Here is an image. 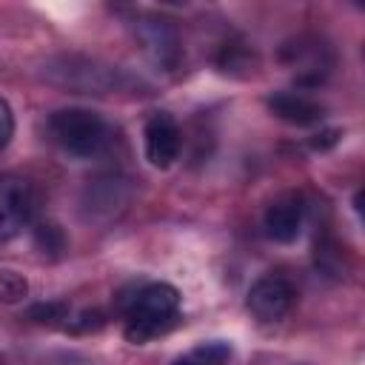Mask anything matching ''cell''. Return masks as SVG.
Segmentation results:
<instances>
[{"instance_id": "6", "label": "cell", "mask_w": 365, "mask_h": 365, "mask_svg": "<svg viewBox=\"0 0 365 365\" xmlns=\"http://www.w3.org/2000/svg\"><path fill=\"white\" fill-rule=\"evenodd\" d=\"M302 222H305V197L299 191H282L265 205L262 225L274 242L282 245L294 242L302 231Z\"/></svg>"}, {"instance_id": "8", "label": "cell", "mask_w": 365, "mask_h": 365, "mask_svg": "<svg viewBox=\"0 0 365 365\" xmlns=\"http://www.w3.org/2000/svg\"><path fill=\"white\" fill-rule=\"evenodd\" d=\"M48 71H63L66 80H60V86L74 88L80 94H106L111 88V80L117 77V71L111 68H97L94 63H86L83 68L74 66V60H66V68H48Z\"/></svg>"}, {"instance_id": "1", "label": "cell", "mask_w": 365, "mask_h": 365, "mask_svg": "<svg viewBox=\"0 0 365 365\" xmlns=\"http://www.w3.org/2000/svg\"><path fill=\"white\" fill-rule=\"evenodd\" d=\"M180 314V291L168 282H148L125 305V339L143 345L165 334Z\"/></svg>"}, {"instance_id": "7", "label": "cell", "mask_w": 365, "mask_h": 365, "mask_svg": "<svg viewBox=\"0 0 365 365\" xmlns=\"http://www.w3.org/2000/svg\"><path fill=\"white\" fill-rule=\"evenodd\" d=\"M268 111L288 123V125H314V123H322V114L325 108L319 103H314L311 97L305 94H294V91H277L268 97Z\"/></svg>"}, {"instance_id": "2", "label": "cell", "mask_w": 365, "mask_h": 365, "mask_svg": "<svg viewBox=\"0 0 365 365\" xmlns=\"http://www.w3.org/2000/svg\"><path fill=\"white\" fill-rule=\"evenodd\" d=\"M51 137L71 157H94L106 145V120L91 108H60L48 120Z\"/></svg>"}, {"instance_id": "4", "label": "cell", "mask_w": 365, "mask_h": 365, "mask_svg": "<svg viewBox=\"0 0 365 365\" xmlns=\"http://www.w3.org/2000/svg\"><path fill=\"white\" fill-rule=\"evenodd\" d=\"M248 311L259 322H279L297 302V288L282 274H265L248 288Z\"/></svg>"}, {"instance_id": "9", "label": "cell", "mask_w": 365, "mask_h": 365, "mask_svg": "<svg viewBox=\"0 0 365 365\" xmlns=\"http://www.w3.org/2000/svg\"><path fill=\"white\" fill-rule=\"evenodd\" d=\"M231 354H234L231 342H225V339H208V342L194 345L182 356H177L171 365H228L231 362Z\"/></svg>"}, {"instance_id": "10", "label": "cell", "mask_w": 365, "mask_h": 365, "mask_svg": "<svg viewBox=\"0 0 365 365\" xmlns=\"http://www.w3.org/2000/svg\"><path fill=\"white\" fill-rule=\"evenodd\" d=\"M34 242H37V248L43 251V254H60L63 248H66V237H63V231L57 228V225H40L37 231H34Z\"/></svg>"}, {"instance_id": "3", "label": "cell", "mask_w": 365, "mask_h": 365, "mask_svg": "<svg viewBox=\"0 0 365 365\" xmlns=\"http://www.w3.org/2000/svg\"><path fill=\"white\" fill-rule=\"evenodd\" d=\"M37 211V194L29 180L17 174H0V242L11 240L31 222Z\"/></svg>"}, {"instance_id": "5", "label": "cell", "mask_w": 365, "mask_h": 365, "mask_svg": "<svg viewBox=\"0 0 365 365\" xmlns=\"http://www.w3.org/2000/svg\"><path fill=\"white\" fill-rule=\"evenodd\" d=\"M145 160L154 168H171L182 151V131L168 111H154L143 128Z\"/></svg>"}, {"instance_id": "11", "label": "cell", "mask_w": 365, "mask_h": 365, "mask_svg": "<svg viewBox=\"0 0 365 365\" xmlns=\"http://www.w3.org/2000/svg\"><path fill=\"white\" fill-rule=\"evenodd\" d=\"M14 137V114H11V106L0 97V151L11 143Z\"/></svg>"}]
</instances>
